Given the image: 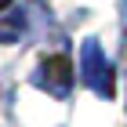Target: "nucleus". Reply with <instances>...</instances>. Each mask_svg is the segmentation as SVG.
<instances>
[{
  "label": "nucleus",
  "instance_id": "7ed1b4c3",
  "mask_svg": "<svg viewBox=\"0 0 127 127\" xmlns=\"http://www.w3.org/2000/svg\"><path fill=\"white\" fill-rule=\"evenodd\" d=\"M11 7V0H0V15H4V11H7Z\"/></svg>",
  "mask_w": 127,
  "mask_h": 127
},
{
  "label": "nucleus",
  "instance_id": "f03ea898",
  "mask_svg": "<svg viewBox=\"0 0 127 127\" xmlns=\"http://www.w3.org/2000/svg\"><path fill=\"white\" fill-rule=\"evenodd\" d=\"M33 84L44 87L47 95H55V98H65L69 87H73V69H69V62L62 58V55L44 58V62H40V69H36V76H33Z\"/></svg>",
  "mask_w": 127,
  "mask_h": 127
},
{
  "label": "nucleus",
  "instance_id": "f257e3e1",
  "mask_svg": "<svg viewBox=\"0 0 127 127\" xmlns=\"http://www.w3.org/2000/svg\"><path fill=\"white\" fill-rule=\"evenodd\" d=\"M80 76L98 98L113 95V62L105 58V51H102V44L95 36H87L80 44Z\"/></svg>",
  "mask_w": 127,
  "mask_h": 127
}]
</instances>
